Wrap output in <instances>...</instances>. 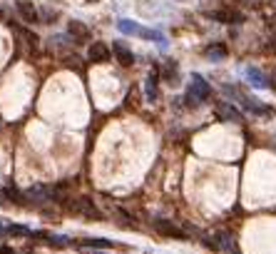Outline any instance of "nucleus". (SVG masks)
<instances>
[{"label":"nucleus","mask_w":276,"mask_h":254,"mask_svg":"<svg viewBox=\"0 0 276 254\" xmlns=\"http://www.w3.org/2000/svg\"><path fill=\"white\" fill-rule=\"evenodd\" d=\"M62 65L70 67V70H77V73L82 70V65H80V58H77V55H65V58H62Z\"/></svg>","instance_id":"obj_20"},{"label":"nucleus","mask_w":276,"mask_h":254,"mask_svg":"<svg viewBox=\"0 0 276 254\" xmlns=\"http://www.w3.org/2000/svg\"><path fill=\"white\" fill-rule=\"evenodd\" d=\"M214 239H217V247H219L221 254H239L237 239H234V235H232V232L219 229V232H214Z\"/></svg>","instance_id":"obj_6"},{"label":"nucleus","mask_w":276,"mask_h":254,"mask_svg":"<svg viewBox=\"0 0 276 254\" xmlns=\"http://www.w3.org/2000/svg\"><path fill=\"white\" fill-rule=\"evenodd\" d=\"M112 53H114L117 62H120V65H125V67H129V65L134 62V53L129 50L125 42H112Z\"/></svg>","instance_id":"obj_12"},{"label":"nucleus","mask_w":276,"mask_h":254,"mask_svg":"<svg viewBox=\"0 0 276 254\" xmlns=\"http://www.w3.org/2000/svg\"><path fill=\"white\" fill-rule=\"evenodd\" d=\"M187 90H192L197 98L202 100V102H206V100L212 98V85H209V82H206L199 73H194V75H192V85H189Z\"/></svg>","instance_id":"obj_7"},{"label":"nucleus","mask_w":276,"mask_h":254,"mask_svg":"<svg viewBox=\"0 0 276 254\" xmlns=\"http://www.w3.org/2000/svg\"><path fill=\"white\" fill-rule=\"evenodd\" d=\"M90 62H97V65H102V62H110L112 58V50L107 42H92L90 45Z\"/></svg>","instance_id":"obj_9"},{"label":"nucleus","mask_w":276,"mask_h":254,"mask_svg":"<svg viewBox=\"0 0 276 254\" xmlns=\"http://www.w3.org/2000/svg\"><path fill=\"white\" fill-rule=\"evenodd\" d=\"M154 232L162 237H169V239H189V232L184 229V224H177V222H169V219H154L152 222Z\"/></svg>","instance_id":"obj_2"},{"label":"nucleus","mask_w":276,"mask_h":254,"mask_svg":"<svg viewBox=\"0 0 276 254\" xmlns=\"http://www.w3.org/2000/svg\"><path fill=\"white\" fill-rule=\"evenodd\" d=\"M162 78H165L169 85H177V80H179V67H177L174 60H167L165 65H162Z\"/></svg>","instance_id":"obj_15"},{"label":"nucleus","mask_w":276,"mask_h":254,"mask_svg":"<svg viewBox=\"0 0 276 254\" xmlns=\"http://www.w3.org/2000/svg\"><path fill=\"white\" fill-rule=\"evenodd\" d=\"M204 55L209 60H221V58H226V48H224L221 42H214V45L204 48Z\"/></svg>","instance_id":"obj_16"},{"label":"nucleus","mask_w":276,"mask_h":254,"mask_svg":"<svg viewBox=\"0 0 276 254\" xmlns=\"http://www.w3.org/2000/svg\"><path fill=\"white\" fill-rule=\"evenodd\" d=\"M67 210H70L73 215H82V217H87V219H102V212L95 207V202H92L90 197L70 199V202H67Z\"/></svg>","instance_id":"obj_3"},{"label":"nucleus","mask_w":276,"mask_h":254,"mask_svg":"<svg viewBox=\"0 0 276 254\" xmlns=\"http://www.w3.org/2000/svg\"><path fill=\"white\" fill-rule=\"evenodd\" d=\"M157 87H159V73L157 70H152L145 80V95H147L149 102H154L157 100Z\"/></svg>","instance_id":"obj_14"},{"label":"nucleus","mask_w":276,"mask_h":254,"mask_svg":"<svg viewBox=\"0 0 276 254\" xmlns=\"http://www.w3.org/2000/svg\"><path fill=\"white\" fill-rule=\"evenodd\" d=\"M204 15H206V18H212V20H217V22H224V25H241V22H244V13H241V10H234V8L206 10Z\"/></svg>","instance_id":"obj_4"},{"label":"nucleus","mask_w":276,"mask_h":254,"mask_svg":"<svg viewBox=\"0 0 276 254\" xmlns=\"http://www.w3.org/2000/svg\"><path fill=\"white\" fill-rule=\"evenodd\" d=\"M67 33H70L73 42H87V40L92 38L90 28H87L82 20H70V22H67Z\"/></svg>","instance_id":"obj_8"},{"label":"nucleus","mask_w":276,"mask_h":254,"mask_svg":"<svg viewBox=\"0 0 276 254\" xmlns=\"http://www.w3.org/2000/svg\"><path fill=\"white\" fill-rule=\"evenodd\" d=\"M8 25H10V28H15V33H18V35H20L22 40H25L28 45H33V48H37V42H40V40H37V35L33 33V30H25V28H18V25H13V22H8Z\"/></svg>","instance_id":"obj_17"},{"label":"nucleus","mask_w":276,"mask_h":254,"mask_svg":"<svg viewBox=\"0 0 276 254\" xmlns=\"http://www.w3.org/2000/svg\"><path fill=\"white\" fill-rule=\"evenodd\" d=\"M117 28H120L122 33H127V35H142V30H145V28H140V25L132 22V20H120Z\"/></svg>","instance_id":"obj_18"},{"label":"nucleus","mask_w":276,"mask_h":254,"mask_svg":"<svg viewBox=\"0 0 276 254\" xmlns=\"http://www.w3.org/2000/svg\"><path fill=\"white\" fill-rule=\"evenodd\" d=\"M0 254H15V249H10V247H0Z\"/></svg>","instance_id":"obj_21"},{"label":"nucleus","mask_w":276,"mask_h":254,"mask_svg":"<svg viewBox=\"0 0 276 254\" xmlns=\"http://www.w3.org/2000/svg\"><path fill=\"white\" fill-rule=\"evenodd\" d=\"M80 247H85V249H95V252H100V249H114L117 244H114L112 239H105V237H85Z\"/></svg>","instance_id":"obj_11"},{"label":"nucleus","mask_w":276,"mask_h":254,"mask_svg":"<svg viewBox=\"0 0 276 254\" xmlns=\"http://www.w3.org/2000/svg\"><path fill=\"white\" fill-rule=\"evenodd\" d=\"M221 93H224V95H229L232 100H237V102H241V107H244L246 112L257 115V118H264V115H269V112H271L266 105H261L257 98L246 95L241 87H234V85H221Z\"/></svg>","instance_id":"obj_1"},{"label":"nucleus","mask_w":276,"mask_h":254,"mask_svg":"<svg viewBox=\"0 0 276 254\" xmlns=\"http://www.w3.org/2000/svg\"><path fill=\"white\" fill-rule=\"evenodd\" d=\"M184 102H187V107H189V110H197V107H202V100L197 98L192 90H187V93H184Z\"/></svg>","instance_id":"obj_19"},{"label":"nucleus","mask_w":276,"mask_h":254,"mask_svg":"<svg viewBox=\"0 0 276 254\" xmlns=\"http://www.w3.org/2000/svg\"><path fill=\"white\" fill-rule=\"evenodd\" d=\"M15 8H18L20 18L25 20V22H30V25H33V22H40V13H37V8L30 0H18Z\"/></svg>","instance_id":"obj_10"},{"label":"nucleus","mask_w":276,"mask_h":254,"mask_svg":"<svg viewBox=\"0 0 276 254\" xmlns=\"http://www.w3.org/2000/svg\"><path fill=\"white\" fill-rule=\"evenodd\" d=\"M85 3H100V0H85Z\"/></svg>","instance_id":"obj_22"},{"label":"nucleus","mask_w":276,"mask_h":254,"mask_svg":"<svg viewBox=\"0 0 276 254\" xmlns=\"http://www.w3.org/2000/svg\"><path fill=\"white\" fill-rule=\"evenodd\" d=\"M244 75H246V80H249L254 87H269V85H271L269 78H266L259 67H246V70H244Z\"/></svg>","instance_id":"obj_13"},{"label":"nucleus","mask_w":276,"mask_h":254,"mask_svg":"<svg viewBox=\"0 0 276 254\" xmlns=\"http://www.w3.org/2000/svg\"><path fill=\"white\" fill-rule=\"evenodd\" d=\"M214 112H217V118L221 122H241L244 115H241V110L234 105V102H226V100H221L214 105Z\"/></svg>","instance_id":"obj_5"}]
</instances>
